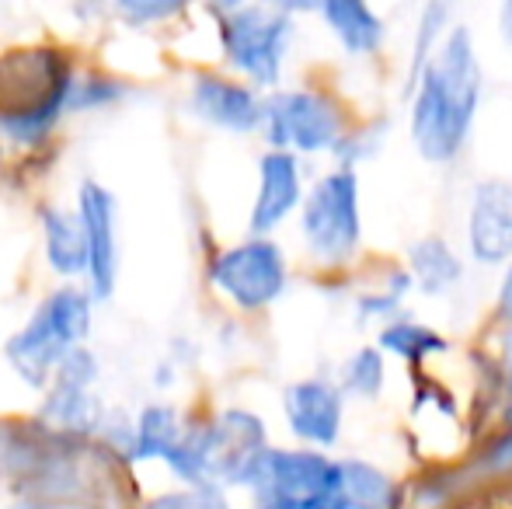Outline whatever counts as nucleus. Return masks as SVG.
<instances>
[{
  "label": "nucleus",
  "instance_id": "nucleus-1",
  "mask_svg": "<svg viewBox=\"0 0 512 509\" xmlns=\"http://www.w3.org/2000/svg\"><path fill=\"white\" fill-rule=\"evenodd\" d=\"M408 91L418 154L432 164H450L464 150L481 105V63L471 28H450Z\"/></svg>",
  "mask_w": 512,
  "mask_h": 509
},
{
  "label": "nucleus",
  "instance_id": "nucleus-2",
  "mask_svg": "<svg viewBox=\"0 0 512 509\" xmlns=\"http://www.w3.org/2000/svg\"><path fill=\"white\" fill-rule=\"evenodd\" d=\"M74 77L60 53L32 49L0 67V136L11 143H39L67 112Z\"/></svg>",
  "mask_w": 512,
  "mask_h": 509
},
{
  "label": "nucleus",
  "instance_id": "nucleus-3",
  "mask_svg": "<svg viewBox=\"0 0 512 509\" xmlns=\"http://www.w3.org/2000/svg\"><path fill=\"white\" fill-rule=\"evenodd\" d=\"M91 332V297L74 286L49 293L28 325L7 342L4 356L11 370L28 387H46L53 381L56 367L88 339Z\"/></svg>",
  "mask_w": 512,
  "mask_h": 509
},
{
  "label": "nucleus",
  "instance_id": "nucleus-4",
  "mask_svg": "<svg viewBox=\"0 0 512 509\" xmlns=\"http://www.w3.org/2000/svg\"><path fill=\"white\" fill-rule=\"evenodd\" d=\"M293 42V14L272 0L244 4L220 14V46L227 63L251 81V88H272L283 74L286 53Z\"/></svg>",
  "mask_w": 512,
  "mask_h": 509
},
{
  "label": "nucleus",
  "instance_id": "nucleus-5",
  "mask_svg": "<svg viewBox=\"0 0 512 509\" xmlns=\"http://www.w3.org/2000/svg\"><path fill=\"white\" fill-rule=\"evenodd\" d=\"M300 231L317 262H349L363 241V213H359V178L352 168H335L307 192Z\"/></svg>",
  "mask_w": 512,
  "mask_h": 509
},
{
  "label": "nucleus",
  "instance_id": "nucleus-6",
  "mask_svg": "<svg viewBox=\"0 0 512 509\" xmlns=\"http://www.w3.org/2000/svg\"><path fill=\"white\" fill-rule=\"evenodd\" d=\"M255 509H310L338 492V461L321 450H265L248 485Z\"/></svg>",
  "mask_w": 512,
  "mask_h": 509
},
{
  "label": "nucleus",
  "instance_id": "nucleus-7",
  "mask_svg": "<svg viewBox=\"0 0 512 509\" xmlns=\"http://www.w3.org/2000/svg\"><path fill=\"white\" fill-rule=\"evenodd\" d=\"M262 129L272 150H286V154H324L328 150L331 154L345 136V116L335 98L297 88L279 91L262 105Z\"/></svg>",
  "mask_w": 512,
  "mask_h": 509
},
{
  "label": "nucleus",
  "instance_id": "nucleus-8",
  "mask_svg": "<svg viewBox=\"0 0 512 509\" xmlns=\"http://www.w3.org/2000/svg\"><path fill=\"white\" fill-rule=\"evenodd\" d=\"M213 286L241 311H262L286 290V258L276 241L251 238L227 248L209 265Z\"/></svg>",
  "mask_w": 512,
  "mask_h": 509
},
{
  "label": "nucleus",
  "instance_id": "nucleus-9",
  "mask_svg": "<svg viewBox=\"0 0 512 509\" xmlns=\"http://www.w3.org/2000/svg\"><path fill=\"white\" fill-rule=\"evenodd\" d=\"M98 381V360L88 349L77 346L67 360L56 367L49 398L42 405V422L56 433L67 436H88L105 426L102 401L95 394Z\"/></svg>",
  "mask_w": 512,
  "mask_h": 509
},
{
  "label": "nucleus",
  "instance_id": "nucleus-10",
  "mask_svg": "<svg viewBox=\"0 0 512 509\" xmlns=\"http://www.w3.org/2000/svg\"><path fill=\"white\" fill-rule=\"evenodd\" d=\"M115 206L112 192L98 182H84L77 192V224L84 238V272H88L91 293L98 300L112 297L115 276H119V234H115Z\"/></svg>",
  "mask_w": 512,
  "mask_h": 509
},
{
  "label": "nucleus",
  "instance_id": "nucleus-11",
  "mask_svg": "<svg viewBox=\"0 0 512 509\" xmlns=\"http://www.w3.org/2000/svg\"><path fill=\"white\" fill-rule=\"evenodd\" d=\"M283 412L286 426L300 443L314 450H328L342 436V415H345V398L342 387L324 381V377H307L286 387L283 394Z\"/></svg>",
  "mask_w": 512,
  "mask_h": 509
},
{
  "label": "nucleus",
  "instance_id": "nucleus-12",
  "mask_svg": "<svg viewBox=\"0 0 512 509\" xmlns=\"http://www.w3.org/2000/svg\"><path fill=\"white\" fill-rule=\"evenodd\" d=\"M467 252L478 265H502L512 258V182L485 178L474 185L467 206Z\"/></svg>",
  "mask_w": 512,
  "mask_h": 509
},
{
  "label": "nucleus",
  "instance_id": "nucleus-13",
  "mask_svg": "<svg viewBox=\"0 0 512 509\" xmlns=\"http://www.w3.org/2000/svg\"><path fill=\"white\" fill-rule=\"evenodd\" d=\"M189 105L199 119L209 126L227 129V133H255L262 126V98L255 95L251 84L230 81L220 74H199L192 81Z\"/></svg>",
  "mask_w": 512,
  "mask_h": 509
},
{
  "label": "nucleus",
  "instance_id": "nucleus-14",
  "mask_svg": "<svg viewBox=\"0 0 512 509\" xmlns=\"http://www.w3.org/2000/svg\"><path fill=\"white\" fill-rule=\"evenodd\" d=\"M300 203H304V178H300L297 154L269 150L258 161V192H255V206H251V234L265 238Z\"/></svg>",
  "mask_w": 512,
  "mask_h": 509
},
{
  "label": "nucleus",
  "instance_id": "nucleus-15",
  "mask_svg": "<svg viewBox=\"0 0 512 509\" xmlns=\"http://www.w3.org/2000/svg\"><path fill=\"white\" fill-rule=\"evenodd\" d=\"M314 11L349 56H373L384 46V18L370 0H317Z\"/></svg>",
  "mask_w": 512,
  "mask_h": 509
},
{
  "label": "nucleus",
  "instance_id": "nucleus-16",
  "mask_svg": "<svg viewBox=\"0 0 512 509\" xmlns=\"http://www.w3.org/2000/svg\"><path fill=\"white\" fill-rule=\"evenodd\" d=\"M338 492L345 499V509H401L398 482L377 464L359 457L338 461Z\"/></svg>",
  "mask_w": 512,
  "mask_h": 509
},
{
  "label": "nucleus",
  "instance_id": "nucleus-17",
  "mask_svg": "<svg viewBox=\"0 0 512 509\" xmlns=\"http://www.w3.org/2000/svg\"><path fill=\"white\" fill-rule=\"evenodd\" d=\"M185 426L178 419V412L171 405H147L136 422H129V461H168V454L175 450V443L182 440Z\"/></svg>",
  "mask_w": 512,
  "mask_h": 509
},
{
  "label": "nucleus",
  "instance_id": "nucleus-18",
  "mask_svg": "<svg viewBox=\"0 0 512 509\" xmlns=\"http://www.w3.org/2000/svg\"><path fill=\"white\" fill-rule=\"evenodd\" d=\"M408 276L411 286H418L429 297L453 290L464 279V262L443 238H422L408 255Z\"/></svg>",
  "mask_w": 512,
  "mask_h": 509
},
{
  "label": "nucleus",
  "instance_id": "nucleus-19",
  "mask_svg": "<svg viewBox=\"0 0 512 509\" xmlns=\"http://www.w3.org/2000/svg\"><path fill=\"white\" fill-rule=\"evenodd\" d=\"M42 238H46V258L60 276H81L84 272V238L77 217L63 210L42 213Z\"/></svg>",
  "mask_w": 512,
  "mask_h": 509
},
{
  "label": "nucleus",
  "instance_id": "nucleus-20",
  "mask_svg": "<svg viewBox=\"0 0 512 509\" xmlns=\"http://www.w3.org/2000/svg\"><path fill=\"white\" fill-rule=\"evenodd\" d=\"M380 353H391L405 363H422L436 353H446V339L429 325H418V321L398 318V321H387L380 328V339H377Z\"/></svg>",
  "mask_w": 512,
  "mask_h": 509
},
{
  "label": "nucleus",
  "instance_id": "nucleus-21",
  "mask_svg": "<svg viewBox=\"0 0 512 509\" xmlns=\"http://www.w3.org/2000/svg\"><path fill=\"white\" fill-rule=\"evenodd\" d=\"M453 7H457V0H425L422 11H418L415 42H411V70H408L411 81H415L418 70L432 60V53L443 46L446 35H450ZM411 81H408V88H411Z\"/></svg>",
  "mask_w": 512,
  "mask_h": 509
},
{
  "label": "nucleus",
  "instance_id": "nucleus-22",
  "mask_svg": "<svg viewBox=\"0 0 512 509\" xmlns=\"http://www.w3.org/2000/svg\"><path fill=\"white\" fill-rule=\"evenodd\" d=\"M387 381V360L377 346H363L345 360L342 367V394L356 398H377Z\"/></svg>",
  "mask_w": 512,
  "mask_h": 509
},
{
  "label": "nucleus",
  "instance_id": "nucleus-23",
  "mask_svg": "<svg viewBox=\"0 0 512 509\" xmlns=\"http://www.w3.org/2000/svg\"><path fill=\"white\" fill-rule=\"evenodd\" d=\"M143 509H230V503L223 496V489H216V485H185V489L150 499Z\"/></svg>",
  "mask_w": 512,
  "mask_h": 509
},
{
  "label": "nucleus",
  "instance_id": "nucleus-24",
  "mask_svg": "<svg viewBox=\"0 0 512 509\" xmlns=\"http://www.w3.org/2000/svg\"><path fill=\"white\" fill-rule=\"evenodd\" d=\"M192 0H112L115 14L129 25H157L175 14H182Z\"/></svg>",
  "mask_w": 512,
  "mask_h": 509
},
{
  "label": "nucleus",
  "instance_id": "nucleus-25",
  "mask_svg": "<svg viewBox=\"0 0 512 509\" xmlns=\"http://www.w3.org/2000/svg\"><path fill=\"white\" fill-rule=\"evenodd\" d=\"M471 475L481 478V482H502V478H512V426L499 440H492L481 457L471 464Z\"/></svg>",
  "mask_w": 512,
  "mask_h": 509
},
{
  "label": "nucleus",
  "instance_id": "nucleus-26",
  "mask_svg": "<svg viewBox=\"0 0 512 509\" xmlns=\"http://www.w3.org/2000/svg\"><path fill=\"white\" fill-rule=\"evenodd\" d=\"M377 133H380V126H370V129H363V133H345L342 140H338V147L331 150V154L338 157V168H352V164L373 157V150L384 143V136H377Z\"/></svg>",
  "mask_w": 512,
  "mask_h": 509
},
{
  "label": "nucleus",
  "instance_id": "nucleus-27",
  "mask_svg": "<svg viewBox=\"0 0 512 509\" xmlns=\"http://www.w3.org/2000/svg\"><path fill=\"white\" fill-rule=\"evenodd\" d=\"M499 314L512 325V258H509L506 276H502V286H499Z\"/></svg>",
  "mask_w": 512,
  "mask_h": 509
},
{
  "label": "nucleus",
  "instance_id": "nucleus-28",
  "mask_svg": "<svg viewBox=\"0 0 512 509\" xmlns=\"http://www.w3.org/2000/svg\"><path fill=\"white\" fill-rule=\"evenodd\" d=\"M499 32H502V39L512 46V0H502L499 4Z\"/></svg>",
  "mask_w": 512,
  "mask_h": 509
},
{
  "label": "nucleus",
  "instance_id": "nucleus-29",
  "mask_svg": "<svg viewBox=\"0 0 512 509\" xmlns=\"http://www.w3.org/2000/svg\"><path fill=\"white\" fill-rule=\"evenodd\" d=\"M213 11H220V14H230V11H237V7H244V4H251V0H206Z\"/></svg>",
  "mask_w": 512,
  "mask_h": 509
},
{
  "label": "nucleus",
  "instance_id": "nucleus-30",
  "mask_svg": "<svg viewBox=\"0 0 512 509\" xmlns=\"http://www.w3.org/2000/svg\"><path fill=\"white\" fill-rule=\"evenodd\" d=\"M310 509H345V499H342V492H331V496H324L321 503H314Z\"/></svg>",
  "mask_w": 512,
  "mask_h": 509
},
{
  "label": "nucleus",
  "instance_id": "nucleus-31",
  "mask_svg": "<svg viewBox=\"0 0 512 509\" xmlns=\"http://www.w3.org/2000/svg\"><path fill=\"white\" fill-rule=\"evenodd\" d=\"M502 360H506V381L512 387V332L506 335V356H502Z\"/></svg>",
  "mask_w": 512,
  "mask_h": 509
},
{
  "label": "nucleus",
  "instance_id": "nucleus-32",
  "mask_svg": "<svg viewBox=\"0 0 512 509\" xmlns=\"http://www.w3.org/2000/svg\"><path fill=\"white\" fill-rule=\"evenodd\" d=\"M11 509H49V506H42V503H32V499H28V503H18V506H11Z\"/></svg>",
  "mask_w": 512,
  "mask_h": 509
}]
</instances>
